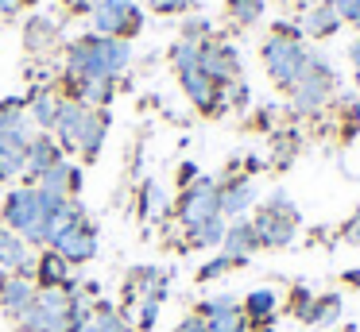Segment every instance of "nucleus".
I'll use <instances>...</instances> for the list:
<instances>
[{"label": "nucleus", "mask_w": 360, "mask_h": 332, "mask_svg": "<svg viewBox=\"0 0 360 332\" xmlns=\"http://www.w3.org/2000/svg\"><path fill=\"white\" fill-rule=\"evenodd\" d=\"M0 224L8 232L27 239V247H47L51 236H55V216L43 208V197L35 185H20L4 197V208H0Z\"/></svg>", "instance_id": "nucleus-1"}, {"label": "nucleus", "mask_w": 360, "mask_h": 332, "mask_svg": "<svg viewBox=\"0 0 360 332\" xmlns=\"http://www.w3.org/2000/svg\"><path fill=\"white\" fill-rule=\"evenodd\" d=\"M333 93H337V74H333V66H329V58L318 54V51H310L306 54L302 77H298L295 89H290V105H295V112L298 116L321 112V108L333 100Z\"/></svg>", "instance_id": "nucleus-2"}, {"label": "nucleus", "mask_w": 360, "mask_h": 332, "mask_svg": "<svg viewBox=\"0 0 360 332\" xmlns=\"http://www.w3.org/2000/svg\"><path fill=\"white\" fill-rule=\"evenodd\" d=\"M306 46L302 35H267L264 46H259V58H264V69L279 89H295V81L306 69Z\"/></svg>", "instance_id": "nucleus-3"}, {"label": "nucleus", "mask_w": 360, "mask_h": 332, "mask_svg": "<svg viewBox=\"0 0 360 332\" xmlns=\"http://www.w3.org/2000/svg\"><path fill=\"white\" fill-rule=\"evenodd\" d=\"M20 332H70V293L66 290H39L35 286L32 305L12 317Z\"/></svg>", "instance_id": "nucleus-4"}, {"label": "nucleus", "mask_w": 360, "mask_h": 332, "mask_svg": "<svg viewBox=\"0 0 360 332\" xmlns=\"http://www.w3.org/2000/svg\"><path fill=\"white\" fill-rule=\"evenodd\" d=\"M252 228H256V239L259 247H287L298 232V208L290 205L287 193H271L267 205L252 216Z\"/></svg>", "instance_id": "nucleus-5"}, {"label": "nucleus", "mask_w": 360, "mask_h": 332, "mask_svg": "<svg viewBox=\"0 0 360 332\" xmlns=\"http://www.w3.org/2000/svg\"><path fill=\"white\" fill-rule=\"evenodd\" d=\"M174 216H179L182 232H190V228H198V224L221 216V185L213 182V178H198L194 185L182 190L179 205H174Z\"/></svg>", "instance_id": "nucleus-6"}, {"label": "nucleus", "mask_w": 360, "mask_h": 332, "mask_svg": "<svg viewBox=\"0 0 360 332\" xmlns=\"http://www.w3.org/2000/svg\"><path fill=\"white\" fill-rule=\"evenodd\" d=\"M89 15H94V35H109L128 43L143 31V12L132 0H101Z\"/></svg>", "instance_id": "nucleus-7"}, {"label": "nucleus", "mask_w": 360, "mask_h": 332, "mask_svg": "<svg viewBox=\"0 0 360 332\" xmlns=\"http://www.w3.org/2000/svg\"><path fill=\"white\" fill-rule=\"evenodd\" d=\"M51 251H58L70 267H82L97 255V228L86 220H74V224H55V236H51Z\"/></svg>", "instance_id": "nucleus-8"}, {"label": "nucleus", "mask_w": 360, "mask_h": 332, "mask_svg": "<svg viewBox=\"0 0 360 332\" xmlns=\"http://www.w3.org/2000/svg\"><path fill=\"white\" fill-rule=\"evenodd\" d=\"M198 66L210 81H217L221 89L233 81H240V54H236L233 43H221V39H205L198 46Z\"/></svg>", "instance_id": "nucleus-9"}, {"label": "nucleus", "mask_w": 360, "mask_h": 332, "mask_svg": "<svg viewBox=\"0 0 360 332\" xmlns=\"http://www.w3.org/2000/svg\"><path fill=\"white\" fill-rule=\"evenodd\" d=\"M32 282L39 286V290H66V293H78V286H74L70 278V263L63 259L58 251H39L32 263Z\"/></svg>", "instance_id": "nucleus-10"}, {"label": "nucleus", "mask_w": 360, "mask_h": 332, "mask_svg": "<svg viewBox=\"0 0 360 332\" xmlns=\"http://www.w3.org/2000/svg\"><path fill=\"white\" fill-rule=\"evenodd\" d=\"M179 85H182V93H186L190 105H194L202 116H217V112H225V100H221V85H217V81H210V77L202 74V66H198V69H186V74H179Z\"/></svg>", "instance_id": "nucleus-11"}, {"label": "nucleus", "mask_w": 360, "mask_h": 332, "mask_svg": "<svg viewBox=\"0 0 360 332\" xmlns=\"http://www.w3.org/2000/svg\"><path fill=\"white\" fill-rule=\"evenodd\" d=\"M24 159H27L24 178H27V185H35V182H39V174H47L55 162L66 159V151L58 147V139L51 135V131H35L32 143H27V151H24Z\"/></svg>", "instance_id": "nucleus-12"}, {"label": "nucleus", "mask_w": 360, "mask_h": 332, "mask_svg": "<svg viewBox=\"0 0 360 332\" xmlns=\"http://www.w3.org/2000/svg\"><path fill=\"white\" fill-rule=\"evenodd\" d=\"M86 112H89L86 105H78V100L63 97V105H58V116H55V128H51V135L58 139V147H63V151H78Z\"/></svg>", "instance_id": "nucleus-13"}, {"label": "nucleus", "mask_w": 360, "mask_h": 332, "mask_svg": "<svg viewBox=\"0 0 360 332\" xmlns=\"http://www.w3.org/2000/svg\"><path fill=\"white\" fill-rule=\"evenodd\" d=\"M0 274H27L32 278V247L24 236L0 224Z\"/></svg>", "instance_id": "nucleus-14"}, {"label": "nucleus", "mask_w": 360, "mask_h": 332, "mask_svg": "<svg viewBox=\"0 0 360 332\" xmlns=\"http://www.w3.org/2000/svg\"><path fill=\"white\" fill-rule=\"evenodd\" d=\"M89 39H94V54H97L101 74L117 81L128 69V62H132V46H128L124 39H109V35H89Z\"/></svg>", "instance_id": "nucleus-15"}, {"label": "nucleus", "mask_w": 360, "mask_h": 332, "mask_svg": "<svg viewBox=\"0 0 360 332\" xmlns=\"http://www.w3.org/2000/svg\"><path fill=\"white\" fill-rule=\"evenodd\" d=\"M35 190L55 193V197H66V201H70V197H78V193H82V170L74 166L70 159H63V162H55L47 174H39Z\"/></svg>", "instance_id": "nucleus-16"}, {"label": "nucleus", "mask_w": 360, "mask_h": 332, "mask_svg": "<svg viewBox=\"0 0 360 332\" xmlns=\"http://www.w3.org/2000/svg\"><path fill=\"white\" fill-rule=\"evenodd\" d=\"M221 185V216H236L240 220L252 205H256V182L248 174L244 178H225Z\"/></svg>", "instance_id": "nucleus-17"}, {"label": "nucleus", "mask_w": 360, "mask_h": 332, "mask_svg": "<svg viewBox=\"0 0 360 332\" xmlns=\"http://www.w3.org/2000/svg\"><path fill=\"white\" fill-rule=\"evenodd\" d=\"M35 298V282L27 274H4L0 278V313L20 317Z\"/></svg>", "instance_id": "nucleus-18"}, {"label": "nucleus", "mask_w": 360, "mask_h": 332, "mask_svg": "<svg viewBox=\"0 0 360 332\" xmlns=\"http://www.w3.org/2000/svg\"><path fill=\"white\" fill-rule=\"evenodd\" d=\"M112 93H117V81H109V77H86V81L66 85L63 97L78 100V105H86V108H109Z\"/></svg>", "instance_id": "nucleus-19"}, {"label": "nucleus", "mask_w": 360, "mask_h": 332, "mask_svg": "<svg viewBox=\"0 0 360 332\" xmlns=\"http://www.w3.org/2000/svg\"><path fill=\"white\" fill-rule=\"evenodd\" d=\"M105 135H109V112L105 108H89L86 124H82V139H78V154L86 162H94L105 147Z\"/></svg>", "instance_id": "nucleus-20"}, {"label": "nucleus", "mask_w": 360, "mask_h": 332, "mask_svg": "<svg viewBox=\"0 0 360 332\" xmlns=\"http://www.w3.org/2000/svg\"><path fill=\"white\" fill-rule=\"evenodd\" d=\"M221 251L233 255V259H244L248 263L252 251H259V239H256V228H252L248 216H240V220H233L225 228V239H221Z\"/></svg>", "instance_id": "nucleus-21"}, {"label": "nucleus", "mask_w": 360, "mask_h": 332, "mask_svg": "<svg viewBox=\"0 0 360 332\" xmlns=\"http://www.w3.org/2000/svg\"><path fill=\"white\" fill-rule=\"evenodd\" d=\"M58 105H63V93H58V89H32V93H27V116H32V124L39 131L55 128Z\"/></svg>", "instance_id": "nucleus-22"}, {"label": "nucleus", "mask_w": 360, "mask_h": 332, "mask_svg": "<svg viewBox=\"0 0 360 332\" xmlns=\"http://www.w3.org/2000/svg\"><path fill=\"white\" fill-rule=\"evenodd\" d=\"M163 293H167V274H163V270L136 267L132 274H128V298H132V301H140V298L163 301Z\"/></svg>", "instance_id": "nucleus-23"}, {"label": "nucleus", "mask_w": 360, "mask_h": 332, "mask_svg": "<svg viewBox=\"0 0 360 332\" xmlns=\"http://www.w3.org/2000/svg\"><path fill=\"white\" fill-rule=\"evenodd\" d=\"M341 31V15L329 8V0H321V4H314L310 12H302V35L310 39H329Z\"/></svg>", "instance_id": "nucleus-24"}, {"label": "nucleus", "mask_w": 360, "mask_h": 332, "mask_svg": "<svg viewBox=\"0 0 360 332\" xmlns=\"http://www.w3.org/2000/svg\"><path fill=\"white\" fill-rule=\"evenodd\" d=\"M24 46L32 54H43V51H51V46H58L55 20H47V15H32V20L24 23Z\"/></svg>", "instance_id": "nucleus-25"}, {"label": "nucleus", "mask_w": 360, "mask_h": 332, "mask_svg": "<svg viewBox=\"0 0 360 332\" xmlns=\"http://www.w3.org/2000/svg\"><path fill=\"white\" fill-rule=\"evenodd\" d=\"M240 313H244L248 324L275 321V313H279V298H275V290H248V298L240 301Z\"/></svg>", "instance_id": "nucleus-26"}, {"label": "nucleus", "mask_w": 360, "mask_h": 332, "mask_svg": "<svg viewBox=\"0 0 360 332\" xmlns=\"http://www.w3.org/2000/svg\"><path fill=\"white\" fill-rule=\"evenodd\" d=\"M225 216H213V220H205V224H198V228H190V232H182L186 236V244L190 247H202V251H210V247H221V239H225Z\"/></svg>", "instance_id": "nucleus-27"}, {"label": "nucleus", "mask_w": 360, "mask_h": 332, "mask_svg": "<svg viewBox=\"0 0 360 332\" xmlns=\"http://www.w3.org/2000/svg\"><path fill=\"white\" fill-rule=\"evenodd\" d=\"M171 213V201H167V190L159 182H143V193H140V216L143 220H163Z\"/></svg>", "instance_id": "nucleus-28"}, {"label": "nucleus", "mask_w": 360, "mask_h": 332, "mask_svg": "<svg viewBox=\"0 0 360 332\" xmlns=\"http://www.w3.org/2000/svg\"><path fill=\"white\" fill-rule=\"evenodd\" d=\"M341 317V293H321L310 301V309L302 313L306 324H333Z\"/></svg>", "instance_id": "nucleus-29"}, {"label": "nucleus", "mask_w": 360, "mask_h": 332, "mask_svg": "<svg viewBox=\"0 0 360 332\" xmlns=\"http://www.w3.org/2000/svg\"><path fill=\"white\" fill-rule=\"evenodd\" d=\"M94 328L97 332H132V324L124 321V313H120L117 305L97 301V305H94Z\"/></svg>", "instance_id": "nucleus-30"}, {"label": "nucleus", "mask_w": 360, "mask_h": 332, "mask_svg": "<svg viewBox=\"0 0 360 332\" xmlns=\"http://www.w3.org/2000/svg\"><path fill=\"white\" fill-rule=\"evenodd\" d=\"M27 147H12V143H0V182H12V178H24V159Z\"/></svg>", "instance_id": "nucleus-31"}, {"label": "nucleus", "mask_w": 360, "mask_h": 332, "mask_svg": "<svg viewBox=\"0 0 360 332\" xmlns=\"http://www.w3.org/2000/svg\"><path fill=\"white\" fill-rule=\"evenodd\" d=\"M264 15V0H229V20L236 27H252Z\"/></svg>", "instance_id": "nucleus-32"}, {"label": "nucleus", "mask_w": 360, "mask_h": 332, "mask_svg": "<svg viewBox=\"0 0 360 332\" xmlns=\"http://www.w3.org/2000/svg\"><path fill=\"white\" fill-rule=\"evenodd\" d=\"M198 46H202V43H186V39H179V43L171 46L174 74H186V69H198Z\"/></svg>", "instance_id": "nucleus-33"}, {"label": "nucleus", "mask_w": 360, "mask_h": 332, "mask_svg": "<svg viewBox=\"0 0 360 332\" xmlns=\"http://www.w3.org/2000/svg\"><path fill=\"white\" fill-rule=\"evenodd\" d=\"M236 267H244V259H233V255L217 251V259H210L202 270H198V282H213V278H221L225 270H236Z\"/></svg>", "instance_id": "nucleus-34"}, {"label": "nucleus", "mask_w": 360, "mask_h": 332, "mask_svg": "<svg viewBox=\"0 0 360 332\" xmlns=\"http://www.w3.org/2000/svg\"><path fill=\"white\" fill-rule=\"evenodd\" d=\"M329 8L341 15V23H356L360 27V0H329Z\"/></svg>", "instance_id": "nucleus-35"}, {"label": "nucleus", "mask_w": 360, "mask_h": 332, "mask_svg": "<svg viewBox=\"0 0 360 332\" xmlns=\"http://www.w3.org/2000/svg\"><path fill=\"white\" fill-rule=\"evenodd\" d=\"M182 39H186V43H205V39H213L210 35V23H205V20H186Z\"/></svg>", "instance_id": "nucleus-36"}, {"label": "nucleus", "mask_w": 360, "mask_h": 332, "mask_svg": "<svg viewBox=\"0 0 360 332\" xmlns=\"http://www.w3.org/2000/svg\"><path fill=\"white\" fill-rule=\"evenodd\" d=\"M151 4V12H159V15H179V12H186L194 0H148Z\"/></svg>", "instance_id": "nucleus-37"}, {"label": "nucleus", "mask_w": 360, "mask_h": 332, "mask_svg": "<svg viewBox=\"0 0 360 332\" xmlns=\"http://www.w3.org/2000/svg\"><path fill=\"white\" fill-rule=\"evenodd\" d=\"M290 159H295V139L290 135L275 139V166H290Z\"/></svg>", "instance_id": "nucleus-38"}, {"label": "nucleus", "mask_w": 360, "mask_h": 332, "mask_svg": "<svg viewBox=\"0 0 360 332\" xmlns=\"http://www.w3.org/2000/svg\"><path fill=\"white\" fill-rule=\"evenodd\" d=\"M310 301H314V298L306 293V286H295V290H290V309H295L298 317H302L306 309H310Z\"/></svg>", "instance_id": "nucleus-39"}, {"label": "nucleus", "mask_w": 360, "mask_h": 332, "mask_svg": "<svg viewBox=\"0 0 360 332\" xmlns=\"http://www.w3.org/2000/svg\"><path fill=\"white\" fill-rule=\"evenodd\" d=\"M63 4L70 8L74 15H89V12H94V8H97V4H101V0H63Z\"/></svg>", "instance_id": "nucleus-40"}, {"label": "nucleus", "mask_w": 360, "mask_h": 332, "mask_svg": "<svg viewBox=\"0 0 360 332\" xmlns=\"http://www.w3.org/2000/svg\"><path fill=\"white\" fill-rule=\"evenodd\" d=\"M198 178H202V174H198V166H194V162H186V166H179V185H182V190H186V185H194Z\"/></svg>", "instance_id": "nucleus-41"}, {"label": "nucleus", "mask_w": 360, "mask_h": 332, "mask_svg": "<svg viewBox=\"0 0 360 332\" xmlns=\"http://www.w3.org/2000/svg\"><path fill=\"white\" fill-rule=\"evenodd\" d=\"M341 236H345V239H352V244H360V213H356V216H352V220L341 228Z\"/></svg>", "instance_id": "nucleus-42"}, {"label": "nucleus", "mask_w": 360, "mask_h": 332, "mask_svg": "<svg viewBox=\"0 0 360 332\" xmlns=\"http://www.w3.org/2000/svg\"><path fill=\"white\" fill-rule=\"evenodd\" d=\"M16 12H24V0H0V20H8Z\"/></svg>", "instance_id": "nucleus-43"}, {"label": "nucleus", "mask_w": 360, "mask_h": 332, "mask_svg": "<svg viewBox=\"0 0 360 332\" xmlns=\"http://www.w3.org/2000/svg\"><path fill=\"white\" fill-rule=\"evenodd\" d=\"M349 62H352V74H356V81H360V39L349 46Z\"/></svg>", "instance_id": "nucleus-44"}, {"label": "nucleus", "mask_w": 360, "mask_h": 332, "mask_svg": "<svg viewBox=\"0 0 360 332\" xmlns=\"http://www.w3.org/2000/svg\"><path fill=\"white\" fill-rule=\"evenodd\" d=\"M345 282H349V286H356V290H360V270H345Z\"/></svg>", "instance_id": "nucleus-45"}, {"label": "nucleus", "mask_w": 360, "mask_h": 332, "mask_svg": "<svg viewBox=\"0 0 360 332\" xmlns=\"http://www.w3.org/2000/svg\"><path fill=\"white\" fill-rule=\"evenodd\" d=\"M314 4H321V0H295V8H302V12H310Z\"/></svg>", "instance_id": "nucleus-46"}, {"label": "nucleus", "mask_w": 360, "mask_h": 332, "mask_svg": "<svg viewBox=\"0 0 360 332\" xmlns=\"http://www.w3.org/2000/svg\"><path fill=\"white\" fill-rule=\"evenodd\" d=\"M74 332H97V328H94V317H89L86 324H78V328H74Z\"/></svg>", "instance_id": "nucleus-47"}]
</instances>
